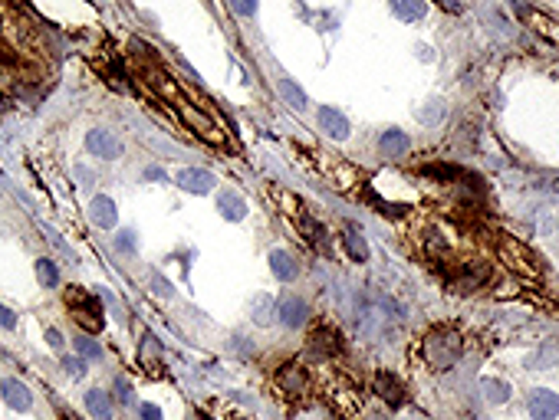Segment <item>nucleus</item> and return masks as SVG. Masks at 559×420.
Instances as JSON below:
<instances>
[{
  "mask_svg": "<svg viewBox=\"0 0 559 420\" xmlns=\"http://www.w3.org/2000/svg\"><path fill=\"white\" fill-rule=\"evenodd\" d=\"M461 352H464V342H461L451 328H438V332H431L428 342H424V358H428V365H434L438 371L451 368V365L461 358Z\"/></svg>",
  "mask_w": 559,
  "mask_h": 420,
  "instance_id": "nucleus-1",
  "label": "nucleus"
},
{
  "mask_svg": "<svg viewBox=\"0 0 559 420\" xmlns=\"http://www.w3.org/2000/svg\"><path fill=\"white\" fill-rule=\"evenodd\" d=\"M66 306H69V312H73V318H76L79 325L86 328V332H99V328L105 325V318H103V302L95 299L93 292H86V289H69V296H66Z\"/></svg>",
  "mask_w": 559,
  "mask_h": 420,
  "instance_id": "nucleus-2",
  "label": "nucleus"
},
{
  "mask_svg": "<svg viewBox=\"0 0 559 420\" xmlns=\"http://www.w3.org/2000/svg\"><path fill=\"white\" fill-rule=\"evenodd\" d=\"M273 312L286 328H303L310 322V306L303 299H296V296H283V299L273 306Z\"/></svg>",
  "mask_w": 559,
  "mask_h": 420,
  "instance_id": "nucleus-3",
  "label": "nucleus"
},
{
  "mask_svg": "<svg viewBox=\"0 0 559 420\" xmlns=\"http://www.w3.org/2000/svg\"><path fill=\"white\" fill-rule=\"evenodd\" d=\"M86 148L93 151L95 158H103V161H115V158L122 155V141L112 131H105V129H93L86 135Z\"/></svg>",
  "mask_w": 559,
  "mask_h": 420,
  "instance_id": "nucleus-4",
  "label": "nucleus"
},
{
  "mask_svg": "<svg viewBox=\"0 0 559 420\" xmlns=\"http://www.w3.org/2000/svg\"><path fill=\"white\" fill-rule=\"evenodd\" d=\"M526 407H530V417H533V420H553L559 414V394H553V391L540 387V391L530 394Z\"/></svg>",
  "mask_w": 559,
  "mask_h": 420,
  "instance_id": "nucleus-5",
  "label": "nucleus"
},
{
  "mask_svg": "<svg viewBox=\"0 0 559 420\" xmlns=\"http://www.w3.org/2000/svg\"><path fill=\"white\" fill-rule=\"evenodd\" d=\"M174 181H178L184 190H191V194H207V190L214 188V174L201 171V168H184V171L174 174Z\"/></svg>",
  "mask_w": 559,
  "mask_h": 420,
  "instance_id": "nucleus-6",
  "label": "nucleus"
},
{
  "mask_svg": "<svg viewBox=\"0 0 559 420\" xmlns=\"http://www.w3.org/2000/svg\"><path fill=\"white\" fill-rule=\"evenodd\" d=\"M0 391H4V401H7L14 411H30V407H33L30 387H26L23 381H17V377H7V381L0 384Z\"/></svg>",
  "mask_w": 559,
  "mask_h": 420,
  "instance_id": "nucleus-7",
  "label": "nucleus"
},
{
  "mask_svg": "<svg viewBox=\"0 0 559 420\" xmlns=\"http://www.w3.org/2000/svg\"><path fill=\"white\" fill-rule=\"evenodd\" d=\"M375 394H379L382 401H388L392 407H402L404 404V387L398 384V377L388 375V371H379V375H375Z\"/></svg>",
  "mask_w": 559,
  "mask_h": 420,
  "instance_id": "nucleus-8",
  "label": "nucleus"
},
{
  "mask_svg": "<svg viewBox=\"0 0 559 420\" xmlns=\"http://www.w3.org/2000/svg\"><path fill=\"white\" fill-rule=\"evenodd\" d=\"M89 217H93L95 227H103V230H112V227H115V220H119V214H115V200L105 198V194L93 198V204H89Z\"/></svg>",
  "mask_w": 559,
  "mask_h": 420,
  "instance_id": "nucleus-9",
  "label": "nucleus"
},
{
  "mask_svg": "<svg viewBox=\"0 0 559 420\" xmlns=\"http://www.w3.org/2000/svg\"><path fill=\"white\" fill-rule=\"evenodd\" d=\"M379 148L385 151V158H404L408 155V148H412V138L404 135V131H398V129H388V131H382Z\"/></svg>",
  "mask_w": 559,
  "mask_h": 420,
  "instance_id": "nucleus-10",
  "label": "nucleus"
},
{
  "mask_svg": "<svg viewBox=\"0 0 559 420\" xmlns=\"http://www.w3.org/2000/svg\"><path fill=\"white\" fill-rule=\"evenodd\" d=\"M319 129L326 131V135H333V138H339V141H343V138L349 135V122H345L343 112H335V109H329V105H323V109H319Z\"/></svg>",
  "mask_w": 559,
  "mask_h": 420,
  "instance_id": "nucleus-11",
  "label": "nucleus"
},
{
  "mask_svg": "<svg viewBox=\"0 0 559 420\" xmlns=\"http://www.w3.org/2000/svg\"><path fill=\"white\" fill-rule=\"evenodd\" d=\"M270 269H273V276L283 279V283H293V279L300 276V266H296V259H293L286 249H273V253H270Z\"/></svg>",
  "mask_w": 559,
  "mask_h": 420,
  "instance_id": "nucleus-12",
  "label": "nucleus"
},
{
  "mask_svg": "<svg viewBox=\"0 0 559 420\" xmlns=\"http://www.w3.org/2000/svg\"><path fill=\"white\" fill-rule=\"evenodd\" d=\"M310 352L313 355H339V352H343V338H339L335 328H319V332L313 335Z\"/></svg>",
  "mask_w": 559,
  "mask_h": 420,
  "instance_id": "nucleus-13",
  "label": "nucleus"
},
{
  "mask_svg": "<svg viewBox=\"0 0 559 420\" xmlns=\"http://www.w3.org/2000/svg\"><path fill=\"white\" fill-rule=\"evenodd\" d=\"M487 279H491V266L471 263V266H467V273L454 283V289H457V292H474V289H481V286L487 283Z\"/></svg>",
  "mask_w": 559,
  "mask_h": 420,
  "instance_id": "nucleus-14",
  "label": "nucleus"
},
{
  "mask_svg": "<svg viewBox=\"0 0 559 420\" xmlns=\"http://www.w3.org/2000/svg\"><path fill=\"white\" fill-rule=\"evenodd\" d=\"M217 207H221V214L227 217V220H244V214H247L244 198L241 194H234V190H224L221 200H217Z\"/></svg>",
  "mask_w": 559,
  "mask_h": 420,
  "instance_id": "nucleus-15",
  "label": "nucleus"
},
{
  "mask_svg": "<svg viewBox=\"0 0 559 420\" xmlns=\"http://www.w3.org/2000/svg\"><path fill=\"white\" fill-rule=\"evenodd\" d=\"M86 407L95 420H112V401H109L105 391H99V387H93V391L86 394Z\"/></svg>",
  "mask_w": 559,
  "mask_h": 420,
  "instance_id": "nucleus-16",
  "label": "nucleus"
},
{
  "mask_svg": "<svg viewBox=\"0 0 559 420\" xmlns=\"http://www.w3.org/2000/svg\"><path fill=\"white\" fill-rule=\"evenodd\" d=\"M392 14L402 20H422L428 14V4L424 0H392Z\"/></svg>",
  "mask_w": 559,
  "mask_h": 420,
  "instance_id": "nucleus-17",
  "label": "nucleus"
},
{
  "mask_svg": "<svg viewBox=\"0 0 559 420\" xmlns=\"http://www.w3.org/2000/svg\"><path fill=\"white\" fill-rule=\"evenodd\" d=\"M345 249H349V257L352 259H359V263H365V259H369V247H365V240H362V233L355 230L352 223H349V227H345Z\"/></svg>",
  "mask_w": 559,
  "mask_h": 420,
  "instance_id": "nucleus-18",
  "label": "nucleus"
},
{
  "mask_svg": "<svg viewBox=\"0 0 559 420\" xmlns=\"http://www.w3.org/2000/svg\"><path fill=\"white\" fill-rule=\"evenodd\" d=\"M276 89H280V95H283L293 109H306V92H303V89L296 86L293 79H280V82H276Z\"/></svg>",
  "mask_w": 559,
  "mask_h": 420,
  "instance_id": "nucleus-19",
  "label": "nucleus"
},
{
  "mask_svg": "<svg viewBox=\"0 0 559 420\" xmlns=\"http://www.w3.org/2000/svg\"><path fill=\"white\" fill-rule=\"evenodd\" d=\"M36 276H40V283H43L46 289H56V286H60V269H56L53 259H40V263H36Z\"/></svg>",
  "mask_w": 559,
  "mask_h": 420,
  "instance_id": "nucleus-20",
  "label": "nucleus"
},
{
  "mask_svg": "<svg viewBox=\"0 0 559 420\" xmlns=\"http://www.w3.org/2000/svg\"><path fill=\"white\" fill-rule=\"evenodd\" d=\"M484 397L493 404H503L510 397V387L503 381H484Z\"/></svg>",
  "mask_w": 559,
  "mask_h": 420,
  "instance_id": "nucleus-21",
  "label": "nucleus"
},
{
  "mask_svg": "<svg viewBox=\"0 0 559 420\" xmlns=\"http://www.w3.org/2000/svg\"><path fill=\"white\" fill-rule=\"evenodd\" d=\"M76 352L83 355V358H99L103 348H99V342H93L89 335H76Z\"/></svg>",
  "mask_w": 559,
  "mask_h": 420,
  "instance_id": "nucleus-22",
  "label": "nucleus"
},
{
  "mask_svg": "<svg viewBox=\"0 0 559 420\" xmlns=\"http://www.w3.org/2000/svg\"><path fill=\"white\" fill-rule=\"evenodd\" d=\"M424 174H431V178H457V168H447V164H428L424 168Z\"/></svg>",
  "mask_w": 559,
  "mask_h": 420,
  "instance_id": "nucleus-23",
  "label": "nucleus"
},
{
  "mask_svg": "<svg viewBox=\"0 0 559 420\" xmlns=\"http://www.w3.org/2000/svg\"><path fill=\"white\" fill-rule=\"evenodd\" d=\"M231 7L237 14H244V17H254L257 14V0H231Z\"/></svg>",
  "mask_w": 559,
  "mask_h": 420,
  "instance_id": "nucleus-24",
  "label": "nucleus"
},
{
  "mask_svg": "<svg viewBox=\"0 0 559 420\" xmlns=\"http://www.w3.org/2000/svg\"><path fill=\"white\" fill-rule=\"evenodd\" d=\"M63 368H66V375H73V377H83V375H86V365H83V358H66V361H63Z\"/></svg>",
  "mask_w": 559,
  "mask_h": 420,
  "instance_id": "nucleus-25",
  "label": "nucleus"
},
{
  "mask_svg": "<svg viewBox=\"0 0 559 420\" xmlns=\"http://www.w3.org/2000/svg\"><path fill=\"white\" fill-rule=\"evenodd\" d=\"M115 391H119V401L122 404H132V387H129V381H115Z\"/></svg>",
  "mask_w": 559,
  "mask_h": 420,
  "instance_id": "nucleus-26",
  "label": "nucleus"
},
{
  "mask_svg": "<svg viewBox=\"0 0 559 420\" xmlns=\"http://www.w3.org/2000/svg\"><path fill=\"white\" fill-rule=\"evenodd\" d=\"M14 325H17V316L7 306H0V328H14Z\"/></svg>",
  "mask_w": 559,
  "mask_h": 420,
  "instance_id": "nucleus-27",
  "label": "nucleus"
},
{
  "mask_svg": "<svg viewBox=\"0 0 559 420\" xmlns=\"http://www.w3.org/2000/svg\"><path fill=\"white\" fill-rule=\"evenodd\" d=\"M267 309H270V299H263V296H260V299H257V312H260V316H257V322H260V325H267V322H270Z\"/></svg>",
  "mask_w": 559,
  "mask_h": 420,
  "instance_id": "nucleus-28",
  "label": "nucleus"
},
{
  "mask_svg": "<svg viewBox=\"0 0 559 420\" xmlns=\"http://www.w3.org/2000/svg\"><path fill=\"white\" fill-rule=\"evenodd\" d=\"M142 420H162V411L155 404H142Z\"/></svg>",
  "mask_w": 559,
  "mask_h": 420,
  "instance_id": "nucleus-29",
  "label": "nucleus"
},
{
  "mask_svg": "<svg viewBox=\"0 0 559 420\" xmlns=\"http://www.w3.org/2000/svg\"><path fill=\"white\" fill-rule=\"evenodd\" d=\"M46 342H50V348H63V335L56 328H46Z\"/></svg>",
  "mask_w": 559,
  "mask_h": 420,
  "instance_id": "nucleus-30",
  "label": "nucleus"
},
{
  "mask_svg": "<svg viewBox=\"0 0 559 420\" xmlns=\"http://www.w3.org/2000/svg\"><path fill=\"white\" fill-rule=\"evenodd\" d=\"M115 247H119V249H129V253H132V249H135V243H132V233L129 230L122 233L119 240H115Z\"/></svg>",
  "mask_w": 559,
  "mask_h": 420,
  "instance_id": "nucleus-31",
  "label": "nucleus"
},
{
  "mask_svg": "<svg viewBox=\"0 0 559 420\" xmlns=\"http://www.w3.org/2000/svg\"><path fill=\"white\" fill-rule=\"evenodd\" d=\"M441 4H444V7L451 10V14H457V10H461V7H457V4H454V0H441Z\"/></svg>",
  "mask_w": 559,
  "mask_h": 420,
  "instance_id": "nucleus-32",
  "label": "nucleus"
},
{
  "mask_svg": "<svg viewBox=\"0 0 559 420\" xmlns=\"http://www.w3.org/2000/svg\"><path fill=\"white\" fill-rule=\"evenodd\" d=\"M63 420H79V417H76V414H63Z\"/></svg>",
  "mask_w": 559,
  "mask_h": 420,
  "instance_id": "nucleus-33",
  "label": "nucleus"
}]
</instances>
